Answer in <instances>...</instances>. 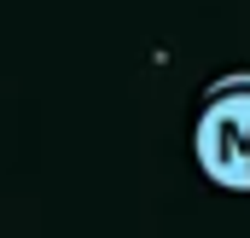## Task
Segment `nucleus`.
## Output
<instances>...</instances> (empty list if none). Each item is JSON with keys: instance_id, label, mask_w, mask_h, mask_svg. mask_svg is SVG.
Wrapping results in <instances>:
<instances>
[{"instance_id": "1", "label": "nucleus", "mask_w": 250, "mask_h": 238, "mask_svg": "<svg viewBox=\"0 0 250 238\" xmlns=\"http://www.w3.org/2000/svg\"><path fill=\"white\" fill-rule=\"evenodd\" d=\"M192 157L209 186L250 192V87H209L192 128Z\"/></svg>"}]
</instances>
